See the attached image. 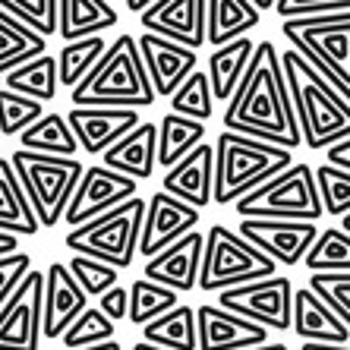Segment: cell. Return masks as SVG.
<instances>
[{
    "instance_id": "3957f363",
    "label": "cell",
    "mask_w": 350,
    "mask_h": 350,
    "mask_svg": "<svg viewBox=\"0 0 350 350\" xmlns=\"http://www.w3.org/2000/svg\"><path fill=\"white\" fill-rule=\"evenodd\" d=\"M73 101L79 105H98V107H148L155 105V89L148 82L146 64L139 54V44L133 35H120L114 44H107L92 73L82 82H76Z\"/></svg>"
},
{
    "instance_id": "f6af8a7d",
    "label": "cell",
    "mask_w": 350,
    "mask_h": 350,
    "mask_svg": "<svg viewBox=\"0 0 350 350\" xmlns=\"http://www.w3.org/2000/svg\"><path fill=\"white\" fill-rule=\"evenodd\" d=\"M95 300H98L95 306L105 312L111 322H123V319H126V310H130V291H126L120 281H117L114 287H107L101 297H95Z\"/></svg>"
},
{
    "instance_id": "52a82bcc",
    "label": "cell",
    "mask_w": 350,
    "mask_h": 350,
    "mask_svg": "<svg viewBox=\"0 0 350 350\" xmlns=\"http://www.w3.org/2000/svg\"><path fill=\"white\" fill-rule=\"evenodd\" d=\"M10 164H13L29 202H32L38 224L41 228H57L64 221L66 202H70V196H73L76 183L82 177L79 158L41 155V152L23 148V152H13Z\"/></svg>"
},
{
    "instance_id": "60d3db41",
    "label": "cell",
    "mask_w": 350,
    "mask_h": 350,
    "mask_svg": "<svg viewBox=\"0 0 350 350\" xmlns=\"http://www.w3.org/2000/svg\"><path fill=\"white\" fill-rule=\"evenodd\" d=\"M310 287L350 328V271H312Z\"/></svg>"
},
{
    "instance_id": "ab89813d",
    "label": "cell",
    "mask_w": 350,
    "mask_h": 350,
    "mask_svg": "<svg viewBox=\"0 0 350 350\" xmlns=\"http://www.w3.org/2000/svg\"><path fill=\"white\" fill-rule=\"evenodd\" d=\"M66 269L73 271V278L79 281V287L89 293V300H92V297H101L107 287H114L117 281H120V269L107 265V262L92 259V256L73 253V259L66 262Z\"/></svg>"
},
{
    "instance_id": "4fadbf2b",
    "label": "cell",
    "mask_w": 350,
    "mask_h": 350,
    "mask_svg": "<svg viewBox=\"0 0 350 350\" xmlns=\"http://www.w3.org/2000/svg\"><path fill=\"white\" fill-rule=\"evenodd\" d=\"M237 234L246 237L256 250L269 256L275 265H300L319 234L316 221H287V218H243Z\"/></svg>"
},
{
    "instance_id": "d590c367",
    "label": "cell",
    "mask_w": 350,
    "mask_h": 350,
    "mask_svg": "<svg viewBox=\"0 0 350 350\" xmlns=\"http://www.w3.org/2000/svg\"><path fill=\"white\" fill-rule=\"evenodd\" d=\"M171 101V111L180 117H193V120L208 123L215 114V95H212V82L202 70H193L187 79L180 82L174 95L167 98Z\"/></svg>"
},
{
    "instance_id": "7dc6e473",
    "label": "cell",
    "mask_w": 350,
    "mask_h": 350,
    "mask_svg": "<svg viewBox=\"0 0 350 350\" xmlns=\"http://www.w3.org/2000/svg\"><path fill=\"white\" fill-rule=\"evenodd\" d=\"M10 253H19V237L10 230H0V259Z\"/></svg>"
},
{
    "instance_id": "1f68e13d",
    "label": "cell",
    "mask_w": 350,
    "mask_h": 350,
    "mask_svg": "<svg viewBox=\"0 0 350 350\" xmlns=\"http://www.w3.org/2000/svg\"><path fill=\"white\" fill-rule=\"evenodd\" d=\"M19 142H23V148L41 152V155H64V158L79 155V142H76L64 114H41L32 126H25L19 133Z\"/></svg>"
},
{
    "instance_id": "836d02e7",
    "label": "cell",
    "mask_w": 350,
    "mask_h": 350,
    "mask_svg": "<svg viewBox=\"0 0 350 350\" xmlns=\"http://www.w3.org/2000/svg\"><path fill=\"white\" fill-rule=\"evenodd\" d=\"M180 303V293L171 291L164 284H155L148 278H136L130 284V310H126V319H130L136 328H142L146 322L158 319L161 312L174 310Z\"/></svg>"
},
{
    "instance_id": "9c48e42d",
    "label": "cell",
    "mask_w": 350,
    "mask_h": 350,
    "mask_svg": "<svg viewBox=\"0 0 350 350\" xmlns=\"http://www.w3.org/2000/svg\"><path fill=\"white\" fill-rule=\"evenodd\" d=\"M269 275H278V265L262 250H256L246 237H240L224 224H212L205 230L202 269H199L196 287H202L205 293H218Z\"/></svg>"
},
{
    "instance_id": "603a6c76",
    "label": "cell",
    "mask_w": 350,
    "mask_h": 350,
    "mask_svg": "<svg viewBox=\"0 0 350 350\" xmlns=\"http://www.w3.org/2000/svg\"><path fill=\"white\" fill-rule=\"evenodd\" d=\"M105 155V167L120 171L133 180H148L155 177L158 164V126L155 123H136L130 133H123L111 148L101 152Z\"/></svg>"
},
{
    "instance_id": "4dcf8cb0",
    "label": "cell",
    "mask_w": 350,
    "mask_h": 350,
    "mask_svg": "<svg viewBox=\"0 0 350 350\" xmlns=\"http://www.w3.org/2000/svg\"><path fill=\"white\" fill-rule=\"evenodd\" d=\"M199 142H205V123L167 111L158 123V164L171 167L183 155H189Z\"/></svg>"
},
{
    "instance_id": "5b68a950",
    "label": "cell",
    "mask_w": 350,
    "mask_h": 350,
    "mask_svg": "<svg viewBox=\"0 0 350 350\" xmlns=\"http://www.w3.org/2000/svg\"><path fill=\"white\" fill-rule=\"evenodd\" d=\"M281 32L350 101V10L284 19Z\"/></svg>"
},
{
    "instance_id": "7c38bea8",
    "label": "cell",
    "mask_w": 350,
    "mask_h": 350,
    "mask_svg": "<svg viewBox=\"0 0 350 350\" xmlns=\"http://www.w3.org/2000/svg\"><path fill=\"white\" fill-rule=\"evenodd\" d=\"M41 284L44 275L29 269L0 306V350L41 347Z\"/></svg>"
},
{
    "instance_id": "5bb4252c",
    "label": "cell",
    "mask_w": 350,
    "mask_h": 350,
    "mask_svg": "<svg viewBox=\"0 0 350 350\" xmlns=\"http://www.w3.org/2000/svg\"><path fill=\"white\" fill-rule=\"evenodd\" d=\"M199 208L171 193H155L146 202V215H142V230H139V253L152 259L155 253H161L164 246H171L174 240H180L183 234L199 228Z\"/></svg>"
},
{
    "instance_id": "f907efd6",
    "label": "cell",
    "mask_w": 350,
    "mask_h": 350,
    "mask_svg": "<svg viewBox=\"0 0 350 350\" xmlns=\"http://www.w3.org/2000/svg\"><path fill=\"white\" fill-rule=\"evenodd\" d=\"M148 3H152V0H126V7H130L133 13H142V10H146Z\"/></svg>"
},
{
    "instance_id": "db71d44e",
    "label": "cell",
    "mask_w": 350,
    "mask_h": 350,
    "mask_svg": "<svg viewBox=\"0 0 350 350\" xmlns=\"http://www.w3.org/2000/svg\"><path fill=\"white\" fill-rule=\"evenodd\" d=\"M253 3H256L259 10H271V7H275V0H253Z\"/></svg>"
},
{
    "instance_id": "4316f807",
    "label": "cell",
    "mask_w": 350,
    "mask_h": 350,
    "mask_svg": "<svg viewBox=\"0 0 350 350\" xmlns=\"http://www.w3.org/2000/svg\"><path fill=\"white\" fill-rule=\"evenodd\" d=\"M0 230H10L16 237H32L41 230L35 208L29 202L10 158H0Z\"/></svg>"
},
{
    "instance_id": "8d00e7d4",
    "label": "cell",
    "mask_w": 350,
    "mask_h": 350,
    "mask_svg": "<svg viewBox=\"0 0 350 350\" xmlns=\"http://www.w3.org/2000/svg\"><path fill=\"white\" fill-rule=\"evenodd\" d=\"M117 322L105 316V312L98 310V306H85L79 316L66 325V332L60 334V341H64L66 350H82V347H95V344H105L114 338L117 332Z\"/></svg>"
},
{
    "instance_id": "83f0119b",
    "label": "cell",
    "mask_w": 350,
    "mask_h": 350,
    "mask_svg": "<svg viewBox=\"0 0 350 350\" xmlns=\"http://www.w3.org/2000/svg\"><path fill=\"white\" fill-rule=\"evenodd\" d=\"M48 51V38L0 7V76Z\"/></svg>"
},
{
    "instance_id": "d4e9b609",
    "label": "cell",
    "mask_w": 350,
    "mask_h": 350,
    "mask_svg": "<svg viewBox=\"0 0 350 350\" xmlns=\"http://www.w3.org/2000/svg\"><path fill=\"white\" fill-rule=\"evenodd\" d=\"M117 10L111 0H57V32L64 41H76L85 35H101L117 25Z\"/></svg>"
},
{
    "instance_id": "484cf974",
    "label": "cell",
    "mask_w": 350,
    "mask_h": 350,
    "mask_svg": "<svg viewBox=\"0 0 350 350\" xmlns=\"http://www.w3.org/2000/svg\"><path fill=\"white\" fill-rule=\"evenodd\" d=\"M256 41L240 35V38L228 41V44H218V48L208 54V82H212V95L215 101H228L234 95L237 82L243 79L246 66L253 60Z\"/></svg>"
},
{
    "instance_id": "f5cc1de1",
    "label": "cell",
    "mask_w": 350,
    "mask_h": 350,
    "mask_svg": "<svg viewBox=\"0 0 350 350\" xmlns=\"http://www.w3.org/2000/svg\"><path fill=\"white\" fill-rule=\"evenodd\" d=\"M133 350H164V347H158V344H148V341H139Z\"/></svg>"
},
{
    "instance_id": "ffe728a7",
    "label": "cell",
    "mask_w": 350,
    "mask_h": 350,
    "mask_svg": "<svg viewBox=\"0 0 350 350\" xmlns=\"http://www.w3.org/2000/svg\"><path fill=\"white\" fill-rule=\"evenodd\" d=\"M202 246L205 234L202 230H189L171 246H164L161 253L146 259V275L155 284L171 287L177 293H189L199 284V269H202Z\"/></svg>"
},
{
    "instance_id": "6da1fadb",
    "label": "cell",
    "mask_w": 350,
    "mask_h": 350,
    "mask_svg": "<svg viewBox=\"0 0 350 350\" xmlns=\"http://www.w3.org/2000/svg\"><path fill=\"white\" fill-rule=\"evenodd\" d=\"M224 126L243 133V136L262 139V142L284 146L291 152L303 146L291 92H287L284 66H281V51L271 41L256 44L243 79L237 82L234 95L228 98Z\"/></svg>"
},
{
    "instance_id": "c3c4849f",
    "label": "cell",
    "mask_w": 350,
    "mask_h": 350,
    "mask_svg": "<svg viewBox=\"0 0 350 350\" xmlns=\"http://www.w3.org/2000/svg\"><path fill=\"white\" fill-rule=\"evenodd\" d=\"M300 350H350V344H332V341H303Z\"/></svg>"
},
{
    "instance_id": "d6a6232c",
    "label": "cell",
    "mask_w": 350,
    "mask_h": 350,
    "mask_svg": "<svg viewBox=\"0 0 350 350\" xmlns=\"http://www.w3.org/2000/svg\"><path fill=\"white\" fill-rule=\"evenodd\" d=\"M107 51L105 35H85V38L66 41L57 54V79L60 85L73 89L76 82H82L92 73V66L101 60V54Z\"/></svg>"
},
{
    "instance_id": "816d5d0a",
    "label": "cell",
    "mask_w": 350,
    "mask_h": 350,
    "mask_svg": "<svg viewBox=\"0 0 350 350\" xmlns=\"http://www.w3.org/2000/svg\"><path fill=\"white\" fill-rule=\"evenodd\" d=\"M246 350H287L284 344H259V347H246Z\"/></svg>"
},
{
    "instance_id": "f1b7e54d",
    "label": "cell",
    "mask_w": 350,
    "mask_h": 350,
    "mask_svg": "<svg viewBox=\"0 0 350 350\" xmlns=\"http://www.w3.org/2000/svg\"><path fill=\"white\" fill-rule=\"evenodd\" d=\"M57 57L54 54H38L29 57L25 64L13 66L10 73H3V89H13L19 95H29L35 101H54L57 95Z\"/></svg>"
},
{
    "instance_id": "44dd1931",
    "label": "cell",
    "mask_w": 350,
    "mask_h": 350,
    "mask_svg": "<svg viewBox=\"0 0 350 350\" xmlns=\"http://www.w3.org/2000/svg\"><path fill=\"white\" fill-rule=\"evenodd\" d=\"M161 183L164 193L196 205L199 212L205 205H215V146L199 142L189 155H183L177 164L167 167Z\"/></svg>"
},
{
    "instance_id": "b9f144b4",
    "label": "cell",
    "mask_w": 350,
    "mask_h": 350,
    "mask_svg": "<svg viewBox=\"0 0 350 350\" xmlns=\"http://www.w3.org/2000/svg\"><path fill=\"white\" fill-rule=\"evenodd\" d=\"M0 7L32 25L44 38L57 32V0H0Z\"/></svg>"
},
{
    "instance_id": "ac0fdd59",
    "label": "cell",
    "mask_w": 350,
    "mask_h": 350,
    "mask_svg": "<svg viewBox=\"0 0 350 350\" xmlns=\"http://www.w3.org/2000/svg\"><path fill=\"white\" fill-rule=\"evenodd\" d=\"M136 44H139V54H142V64H146L148 82H152V89H155L158 98H171L174 89L199 64V54L193 48L180 44V41H171V38H161V35L142 32L136 38Z\"/></svg>"
},
{
    "instance_id": "8fae6325",
    "label": "cell",
    "mask_w": 350,
    "mask_h": 350,
    "mask_svg": "<svg viewBox=\"0 0 350 350\" xmlns=\"http://www.w3.org/2000/svg\"><path fill=\"white\" fill-rule=\"evenodd\" d=\"M139 180L126 177L120 171H111L105 164H92V167H82V177L76 183L73 196L64 208V221L70 228H79L85 221L105 215L107 208L126 202L130 196H136Z\"/></svg>"
},
{
    "instance_id": "d6986e66",
    "label": "cell",
    "mask_w": 350,
    "mask_h": 350,
    "mask_svg": "<svg viewBox=\"0 0 350 350\" xmlns=\"http://www.w3.org/2000/svg\"><path fill=\"white\" fill-rule=\"evenodd\" d=\"M139 23L146 32L199 51L205 44V0H152Z\"/></svg>"
},
{
    "instance_id": "8992f818",
    "label": "cell",
    "mask_w": 350,
    "mask_h": 350,
    "mask_svg": "<svg viewBox=\"0 0 350 350\" xmlns=\"http://www.w3.org/2000/svg\"><path fill=\"white\" fill-rule=\"evenodd\" d=\"M146 199L130 196L126 202L107 208L105 215L85 221L79 228H70L64 237L66 250L79 256H92L98 262H107L114 269H130V262L139 253V230H142Z\"/></svg>"
},
{
    "instance_id": "ba28073f",
    "label": "cell",
    "mask_w": 350,
    "mask_h": 350,
    "mask_svg": "<svg viewBox=\"0 0 350 350\" xmlns=\"http://www.w3.org/2000/svg\"><path fill=\"white\" fill-rule=\"evenodd\" d=\"M240 218H287V221H316L322 218L316 174L306 161L291 164L262 187L250 189L234 202Z\"/></svg>"
},
{
    "instance_id": "681fc988",
    "label": "cell",
    "mask_w": 350,
    "mask_h": 350,
    "mask_svg": "<svg viewBox=\"0 0 350 350\" xmlns=\"http://www.w3.org/2000/svg\"><path fill=\"white\" fill-rule=\"evenodd\" d=\"M82 350H123V347L114 341V338H111V341H105V344H95V347H82Z\"/></svg>"
},
{
    "instance_id": "9a60e30c",
    "label": "cell",
    "mask_w": 350,
    "mask_h": 350,
    "mask_svg": "<svg viewBox=\"0 0 350 350\" xmlns=\"http://www.w3.org/2000/svg\"><path fill=\"white\" fill-rule=\"evenodd\" d=\"M196 341L199 350H246L269 344V328L218 303H202L196 310Z\"/></svg>"
},
{
    "instance_id": "7a4b0ae2",
    "label": "cell",
    "mask_w": 350,
    "mask_h": 350,
    "mask_svg": "<svg viewBox=\"0 0 350 350\" xmlns=\"http://www.w3.org/2000/svg\"><path fill=\"white\" fill-rule=\"evenodd\" d=\"M281 66H284L287 92H291V105L293 114H297L303 146L312 148V152H322L332 142L350 136L347 98L334 89L297 48L281 54Z\"/></svg>"
},
{
    "instance_id": "7bdbcfd3",
    "label": "cell",
    "mask_w": 350,
    "mask_h": 350,
    "mask_svg": "<svg viewBox=\"0 0 350 350\" xmlns=\"http://www.w3.org/2000/svg\"><path fill=\"white\" fill-rule=\"evenodd\" d=\"M275 10L281 19L293 16H319V13H338L350 10V0H275Z\"/></svg>"
},
{
    "instance_id": "cb8c5ba5",
    "label": "cell",
    "mask_w": 350,
    "mask_h": 350,
    "mask_svg": "<svg viewBox=\"0 0 350 350\" xmlns=\"http://www.w3.org/2000/svg\"><path fill=\"white\" fill-rule=\"evenodd\" d=\"M259 13L253 0H205V41L218 48L240 38L259 25Z\"/></svg>"
},
{
    "instance_id": "30bf717a",
    "label": "cell",
    "mask_w": 350,
    "mask_h": 350,
    "mask_svg": "<svg viewBox=\"0 0 350 350\" xmlns=\"http://www.w3.org/2000/svg\"><path fill=\"white\" fill-rule=\"evenodd\" d=\"M218 306L237 312L243 319H253L269 332H291V312H293V284L291 278H259V281H246V284L218 291L215 297Z\"/></svg>"
},
{
    "instance_id": "f35d334b",
    "label": "cell",
    "mask_w": 350,
    "mask_h": 350,
    "mask_svg": "<svg viewBox=\"0 0 350 350\" xmlns=\"http://www.w3.org/2000/svg\"><path fill=\"white\" fill-rule=\"evenodd\" d=\"M44 114V105L29 95H19L13 89H0V133L19 136L25 126H32Z\"/></svg>"
},
{
    "instance_id": "11a10c76",
    "label": "cell",
    "mask_w": 350,
    "mask_h": 350,
    "mask_svg": "<svg viewBox=\"0 0 350 350\" xmlns=\"http://www.w3.org/2000/svg\"><path fill=\"white\" fill-rule=\"evenodd\" d=\"M341 230H347V234H350V212L341 215Z\"/></svg>"
},
{
    "instance_id": "e0dca14e",
    "label": "cell",
    "mask_w": 350,
    "mask_h": 350,
    "mask_svg": "<svg viewBox=\"0 0 350 350\" xmlns=\"http://www.w3.org/2000/svg\"><path fill=\"white\" fill-rule=\"evenodd\" d=\"M66 123L73 130L79 152L89 155H101L105 148H111L123 133H130L139 120V107H98V105H79L70 107Z\"/></svg>"
},
{
    "instance_id": "7402d4cb",
    "label": "cell",
    "mask_w": 350,
    "mask_h": 350,
    "mask_svg": "<svg viewBox=\"0 0 350 350\" xmlns=\"http://www.w3.org/2000/svg\"><path fill=\"white\" fill-rule=\"evenodd\" d=\"M291 332L300 334V341H332V344L350 341V328L344 325V319L310 284L293 287Z\"/></svg>"
},
{
    "instance_id": "ee69618b",
    "label": "cell",
    "mask_w": 350,
    "mask_h": 350,
    "mask_svg": "<svg viewBox=\"0 0 350 350\" xmlns=\"http://www.w3.org/2000/svg\"><path fill=\"white\" fill-rule=\"evenodd\" d=\"M29 269H32L29 253H10L0 259V306H3V300L13 293V287L23 281V275Z\"/></svg>"
},
{
    "instance_id": "277c9868",
    "label": "cell",
    "mask_w": 350,
    "mask_h": 350,
    "mask_svg": "<svg viewBox=\"0 0 350 350\" xmlns=\"http://www.w3.org/2000/svg\"><path fill=\"white\" fill-rule=\"evenodd\" d=\"M293 164V152L275 142L224 130L215 139V205H230Z\"/></svg>"
},
{
    "instance_id": "bcb514c9",
    "label": "cell",
    "mask_w": 350,
    "mask_h": 350,
    "mask_svg": "<svg viewBox=\"0 0 350 350\" xmlns=\"http://www.w3.org/2000/svg\"><path fill=\"white\" fill-rule=\"evenodd\" d=\"M328 155V164L332 167H341V171H350V136L338 139V142H332V146L325 148Z\"/></svg>"
},
{
    "instance_id": "74e56055",
    "label": "cell",
    "mask_w": 350,
    "mask_h": 350,
    "mask_svg": "<svg viewBox=\"0 0 350 350\" xmlns=\"http://www.w3.org/2000/svg\"><path fill=\"white\" fill-rule=\"evenodd\" d=\"M316 189H319V202L322 212L332 218H341L350 212V171L332 167V164H319L316 171Z\"/></svg>"
},
{
    "instance_id": "2e32d148",
    "label": "cell",
    "mask_w": 350,
    "mask_h": 350,
    "mask_svg": "<svg viewBox=\"0 0 350 350\" xmlns=\"http://www.w3.org/2000/svg\"><path fill=\"white\" fill-rule=\"evenodd\" d=\"M41 284V338H60L66 325L89 306V293L79 287L66 262H51Z\"/></svg>"
},
{
    "instance_id": "f546056e",
    "label": "cell",
    "mask_w": 350,
    "mask_h": 350,
    "mask_svg": "<svg viewBox=\"0 0 350 350\" xmlns=\"http://www.w3.org/2000/svg\"><path fill=\"white\" fill-rule=\"evenodd\" d=\"M142 341L158 344L164 350H199L196 341V310L177 303L174 310L161 312L158 319L142 325Z\"/></svg>"
},
{
    "instance_id": "e575fe53",
    "label": "cell",
    "mask_w": 350,
    "mask_h": 350,
    "mask_svg": "<svg viewBox=\"0 0 350 350\" xmlns=\"http://www.w3.org/2000/svg\"><path fill=\"white\" fill-rule=\"evenodd\" d=\"M303 262L310 271H350V234L341 228H319Z\"/></svg>"
}]
</instances>
